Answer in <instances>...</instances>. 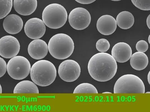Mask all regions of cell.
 I'll use <instances>...</instances> for the list:
<instances>
[{
  "mask_svg": "<svg viewBox=\"0 0 150 112\" xmlns=\"http://www.w3.org/2000/svg\"><path fill=\"white\" fill-rule=\"evenodd\" d=\"M30 76L35 84L45 87L51 84L56 77L57 71L54 65L45 60L38 61L31 68Z\"/></svg>",
  "mask_w": 150,
  "mask_h": 112,
  "instance_id": "7a4b0ae2",
  "label": "cell"
},
{
  "mask_svg": "<svg viewBox=\"0 0 150 112\" xmlns=\"http://www.w3.org/2000/svg\"><path fill=\"white\" fill-rule=\"evenodd\" d=\"M6 70V63L4 59L0 57V78L4 75Z\"/></svg>",
  "mask_w": 150,
  "mask_h": 112,
  "instance_id": "cb8c5ba5",
  "label": "cell"
},
{
  "mask_svg": "<svg viewBox=\"0 0 150 112\" xmlns=\"http://www.w3.org/2000/svg\"><path fill=\"white\" fill-rule=\"evenodd\" d=\"M48 46L49 52L53 57L63 60L68 58L72 54L74 49V43L69 35L59 33L51 38Z\"/></svg>",
  "mask_w": 150,
  "mask_h": 112,
  "instance_id": "3957f363",
  "label": "cell"
},
{
  "mask_svg": "<svg viewBox=\"0 0 150 112\" xmlns=\"http://www.w3.org/2000/svg\"><path fill=\"white\" fill-rule=\"evenodd\" d=\"M102 93L103 94H111L112 93L109 92H103Z\"/></svg>",
  "mask_w": 150,
  "mask_h": 112,
  "instance_id": "f1b7e54d",
  "label": "cell"
},
{
  "mask_svg": "<svg viewBox=\"0 0 150 112\" xmlns=\"http://www.w3.org/2000/svg\"><path fill=\"white\" fill-rule=\"evenodd\" d=\"M136 48L138 51L144 52L147 50L148 48V45L147 42L145 41L140 40L136 43Z\"/></svg>",
  "mask_w": 150,
  "mask_h": 112,
  "instance_id": "603a6c76",
  "label": "cell"
},
{
  "mask_svg": "<svg viewBox=\"0 0 150 112\" xmlns=\"http://www.w3.org/2000/svg\"><path fill=\"white\" fill-rule=\"evenodd\" d=\"M37 0H14L13 6L15 11L23 15H28L33 13L36 9Z\"/></svg>",
  "mask_w": 150,
  "mask_h": 112,
  "instance_id": "9a60e30c",
  "label": "cell"
},
{
  "mask_svg": "<svg viewBox=\"0 0 150 112\" xmlns=\"http://www.w3.org/2000/svg\"><path fill=\"white\" fill-rule=\"evenodd\" d=\"M117 24L121 29H126L130 28L133 25L134 18L132 14L128 11L120 13L116 18Z\"/></svg>",
  "mask_w": 150,
  "mask_h": 112,
  "instance_id": "e0dca14e",
  "label": "cell"
},
{
  "mask_svg": "<svg viewBox=\"0 0 150 112\" xmlns=\"http://www.w3.org/2000/svg\"><path fill=\"white\" fill-rule=\"evenodd\" d=\"M48 50V45L46 42L39 39L32 41L28 48L29 55L36 60H40L45 57L47 54Z\"/></svg>",
  "mask_w": 150,
  "mask_h": 112,
  "instance_id": "8fae6325",
  "label": "cell"
},
{
  "mask_svg": "<svg viewBox=\"0 0 150 112\" xmlns=\"http://www.w3.org/2000/svg\"><path fill=\"white\" fill-rule=\"evenodd\" d=\"M20 49L19 41L14 37L7 35L0 39V55L3 57L11 58L16 56Z\"/></svg>",
  "mask_w": 150,
  "mask_h": 112,
  "instance_id": "9c48e42d",
  "label": "cell"
},
{
  "mask_svg": "<svg viewBox=\"0 0 150 112\" xmlns=\"http://www.w3.org/2000/svg\"><path fill=\"white\" fill-rule=\"evenodd\" d=\"M148 41L149 42V43H150V35L149 36V37H148Z\"/></svg>",
  "mask_w": 150,
  "mask_h": 112,
  "instance_id": "f546056e",
  "label": "cell"
},
{
  "mask_svg": "<svg viewBox=\"0 0 150 112\" xmlns=\"http://www.w3.org/2000/svg\"><path fill=\"white\" fill-rule=\"evenodd\" d=\"M2 93V88L0 84V93Z\"/></svg>",
  "mask_w": 150,
  "mask_h": 112,
  "instance_id": "83f0119b",
  "label": "cell"
},
{
  "mask_svg": "<svg viewBox=\"0 0 150 112\" xmlns=\"http://www.w3.org/2000/svg\"><path fill=\"white\" fill-rule=\"evenodd\" d=\"M150 15H149V16L147 17L146 22V24L147 26L148 27L149 29H150Z\"/></svg>",
  "mask_w": 150,
  "mask_h": 112,
  "instance_id": "484cf974",
  "label": "cell"
},
{
  "mask_svg": "<svg viewBox=\"0 0 150 112\" xmlns=\"http://www.w3.org/2000/svg\"><path fill=\"white\" fill-rule=\"evenodd\" d=\"M77 2L82 4H88L91 3L96 0H75Z\"/></svg>",
  "mask_w": 150,
  "mask_h": 112,
  "instance_id": "d4e9b609",
  "label": "cell"
},
{
  "mask_svg": "<svg viewBox=\"0 0 150 112\" xmlns=\"http://www.w3.org/2000/svg\"><path fill=\"white\" fill-rule=\"evenodd\" d=\"M45 24L41 19L36 18L28 20L25 24L24 30L27 36L32 39H39L46 31Z\"/></svg>",
  "mask_w": 150,
  "mask_h": 112,
  "instance_id": "30bf717a",
  "label": "cell"
},
{
  "mask_svg": "<svg viewBox=\"0 0 150 112\" xmlns=\"http://www.w3.org/2000/svg\"><path fill=\"white\" fill-rule=\"evenodd\" d=\"M81 71L78 63L71 60H66L62 62L58 69L60 77L67 82H73L77 79L80 75Z\"/></svg>",
  "mask_w": 150,
  "mask_h": 112,
  "instance_id": "ba28073f",
  "label": "cell"
},
{
  "mask_svg": "<svg viewBox=\"0 0 150 112\" xmlns=\"http://www.w3.org/2000/svg\"><path fill=\"white\" fill-rule=\"evenodd\" d=\"M67 13L65 8L59 4L53 3L46 6L44 9L42 18L44 23L53 29L61 28L66 23Z\"/></svg>",
  "mask_w": 150,
  "mask_h": 112,
  "instance_id": "277c9868",
  "label": "cell"
},
{
  "mask_svg": "<svg viewBox=\"0 0 150 112\" xmlns=\"http://www.w3.org/2000/svg\"><path fill=\"white\" fill-rule=\"evenodd\" d=\"M117 26L115 18L108 15L101 16L98 20L96 27L98 31L105 35H109L113 33Z\"/></svg>",
  "mask_w": 150,
  "mask_h": 112,
  "instance_id": "7c38bea8",
  "label": "cell"
},
{
  "mask_svg": "<svg viewBox=\"0 0 150 112\" xmlns=\"http://www.w3.org/2000/svg\"><path fill=\"white\" fill-rule=\"evenodd\" d=\"M145 88L142 80L133 74L124 75L116 82L114 93H144Z\"/></svg>",
  "mask_w": 150,
  "mask_h": 112,
  "instance_id": "5b68a950",
  "label": "cell"
},
{
  "mask_svg": "<svg viewBox=\"0 0 150 112\" xmlns=\"http://www.w3.org/2000/svg\"><path fill=\"white\" fill-rule=\"evenodd\" d=\"M136 7L141 10H150V0H131Z\"/></svg>",
  "mask_w": 150,
  "mask_h": 112,
  "instance_id": "7402d4cb",
  "label": "cell"
},
{
  "mask_svg": "<svg viewBox=\"0 0 150 112\" xmlns=\"http://www.w3.org/2000/svg\"><path fill=\"white\" fill-rule=\"evenodd\" d=\"M3 24L4 29L7 33L14 34L21 31L23 26V22L19 16L12 14L5 17Z\"/></svg>",
  "mask_w": 150,
  "mask_h": 112,
  "instance_id": "5bb4252c",
  "label": "cell"
},
{
  "mask_svg": "<svg viewBox=\"0 0 150 112\" xmlns=\"http://www.w3.org/2000/svg\"><path fill=\"white\" fill-rule=\"evenodd\" d=\"M14 93H39V90L36 84L29 80H24L18 83L15 86Z\"/></svg>",
  "mask_w": 150,
  "mask_h": 112,
  "instance_id": "ac0fdd59",
  "label": "cell"
},
{
  "mask_svg": "<svg viewBox=\"0 0 150 112\" xmlns=\"http://www.w3.org/2000/svg\"><path fill=\"white\" fill-rule=\"evenodd\" d=\"M110 0L114 1H119L121 0Z\"/></svg>",
  "mask_w": 150,
  "mask_h": 112,
  "instance_id": "4dcf8cb0",
  "label": "cell"
},
{
  "mask_svg": "<svg viewBox=\"0 0 150 112\" xmlns=\"http://www.w3.org/2000/svg\"><path fill=\"white\" fill-rule=\"evenodd\" d=\"M12 0H0V19L6 16L11 11Z\"/></svg>",
  "mask_w": 150,
  "mask_h": 112,
  "instance_id": "ffe728a7",
  "label": "cell"
},
{
  "mask_svg": "<svg viewBox=\"0 0 150 112\" xmlns=\"http://www.w3.org/2000/svg\"><path fill=\"white\" fill-rule=\"evenodd\" d=\"M150 93V92H146V93H149V94Z\"/></svg>",
  "mask_w": 150,
  "mask_h": 112,
  "instance_id": "1f68e13d",
  "label": "cell"
},
{
  "mask_svg": "<svg viewBox=\"0 0 150 112\" xmlns=\"http://www.w3.org/2000/svg\"><path fill=\"white\" fill-rule=\"evenodd\" d=\"M130 59L131 66L136 70H142L148 65V58L144 52L138 51L136 52L132 55Z\"/></svg>",
  "mask_w": 150,
  "mask_h": 112,
  "instance_id": "2e32d148",
  "label": "cell"
},
{
  "mask_svg": "<svg viewBox=\"0 0 150 112\" xmlns=\"http://www.w3.org/2000/svg\"><path fill=\"white\" fill-rule=\"evenodd\" d=\"M30 63L25 57L16 56L11 58L7 65V70L9 76L17 80L26 78L30 73Z\"/></svg>",
  "mask_w": 150,
  "mask_h": 112,
  "instance_id": "8992f818",
  "label": "cell"
},
{
  "mask_svg": "<svg viewBox=\"0 0 150 112\" xmlns=\"http://www.w3.org/2000/svg\"><path fill=\"white\" fill-rule=\"evenodd\" d=\"M132 50L128 44L120 42L116 44L111 50V55L116 62L124 63L128 61L132 55Z\"/></svg>",
  "mask_w": 150,
  "mask_h": 112,
  "instance_id": "4fadbf2b",
  "label": "cell"
},
{
  "mask_svg": "<svg viewBox=\"0 0 150 112\" xmlns=\"http://www.w3.org/2000/svg\"><path fill=\"white\" fill-rule=\"evenodd\" d=\"M98 93L96 88L92 85L83 83L78 85L74 90L73 93Z\"/></svg>",
  "mask_w": 150,
  "mask_h": 112,
  "instance_id": "d6986e66",
  "label": "cell"
},
{
  "mask_svg": "<svg viewBox=\"0 0 150 112\" xmlns=\"http://www.w3.org/2000/svg\"><path fill=\"white\" fill-rule=\"evenodd\" d=\"M150 71H149V73H148V76H147L148 81V83L149 84H150Z\"/></svg>",
  "mask_w": 150,
  "mask_h": 112,
  "instance_id": "4316f807",
  "label": "cell"
},
{
  "mask_svg": "<svg viewBox=\"0 0 150 112\" xmlns=\"http://www.w3.org/2000/svg\"><path fill=\"white\" fill-rule=\"evenodd\" d=\"M110 44L108 41L105 38L98 40L96 44L97 49L101 52H106L109 48Z\"/></svg>",
  "mask_w": 150,
  "mask_h": 112,
  "instance_id": "44dd1931",
  "label": "cell"
},
{
  "mask_svg": "<svg viewBox=\"0 0 150 112\" xmlns=\"http://www.w3.org/2000/svg\"><path fill=\"white\" fill-rule=\"evenodd\" d=\"M88 69L89 74L94 79L99 82H105L115 76L117 65L111 55L101 52L95 54L90 58Z\"/></svg>",
  "mask_w": 150,
  "mask_h": 112,
  "instance_id": "6da1fadb",
  "label": "cell"
},
{
  "mask_svg": "<svg viewBox=\"0 0 150 112\" xmlns=\"http://www.w3.org/2000/svg\"><path fill=\"white\" fill-rule=\"evenodd\" d=\"M91 17L89 12L82 7L76 8L70 12L68 20L71 26L77 30H82L86 28L89 25Z\"/></svg>",
  "mask_w": 150,
  "mask_h": 112,
  "instance_id": "52a82bcc",
  "label": "cell"
}]
</instances>
